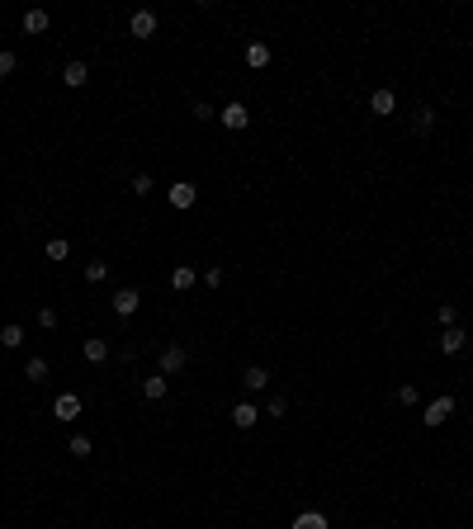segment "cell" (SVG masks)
I'll use <instances>...</instances> for the list:
<instances>
[{"label":"cell","mask_w":473,"mask_h":529,"mask_svg":"<svg viewBox=\"0 0 473 529\" xmlns=\"http://www.w3.org/2000/svg\"><path fill=\"white\" fill-rule=\"evenodd\" d=\"M218 123L227 128V133H241V128L251 123V109H246L241 99H232V104H222V109H218Z\"/></svg>","instance_id":"1"},{"label":"cell","mask_w":473,"mask_h":529,"mask_svg":"<svg viewBox=\"0 0 473 529\" xmlns=\"http://www.w3.org/2000/svg\"><path fill=\"white\" fill-rule=\"evenodd\" d=\"M455 416V397H436V402H426V430H441L445 420Z\"/></svg>","instance_id":"2"},{"label":"cell","mask_w":473,"mask_h":529,"mask_svg":"<svg viewBox=\"0 0 473 529\" xmlns=\"http://www.w3.org/2000/svg\"><path fill=\"white\" fill-rule=\"evenodd\" d=\"M185 364H189V350H185L180 341H171L166 350H161V369H157V374H166V378H171V374H180Z\"/></svg>","instance_id":"3"},{"label":"cell","mask_w":473,"mask_h":529,"mask_svg":"<svg viewBox=\"0 0 473 529\" xmlns=\"http://www.w3.org/2000/svg\"><path fill=\"white\" fill-rule=\"evenodd\" d=\"M166 199H171V208H194V203H199V185H194V180H175V185L166 189Z\"/></svg>","instance_id":"4"},{"label":"cell","mask_w":473,"mask_h":529,"mask_svg":"<svg viewBox=\"0 0 473 529\" xmlns=\"http://www.w3.org/2000/svg\"><path fill=\"white\" fill-rule=\"evenodd\" d=\"M128 33H133L138 43L157 38V15H152V10H133V19H128Z\"/></svg>","instance_id":"5"},{"label":"cell","mask_w":473,"mask_h":529,"mask_svg":"<svg viewBox=\"0 0 473 529\" xmlns=\"http://www.w3.org/2000/svg\"><path fill=\"white\" fill-rule=\"evenodd\" d=\"M109 308H114V317H124V322H128V317L142 308V293H138V288H119V293L109 298Z\"/></svg>","instance_id":"6"},{"label":"cell","mask_w":473,"mask_h":529,"mask_svg":"<svg viewBox=\"0 0 473 529\" xmlns=\"http://www.w3.org/2000/svg\"><path fill=\"white\" fill-rule=\"evenodd\" d=\"M464 350H469L464 327H445V331H441V355H464Z\"/></svg>","instance_id":"7"},{"label":"cell","mask_w":473,"mask_h":529,"mask_svg":"<svg viewBox=\"0 0 473 529\" xmlns=\"http://www.w3.org/2000/svg\"><path fill=\"white\" fill-rule=\"evenodd\" d=\"M261 416H265V411H261L256 402H236V406H232V425H236V430H251Z\"/></svg>","instance_id":"8"},{"label":"cell","mask_w":473,"mask_h":529,"mask_svg":"<svg viewBox=\"0 0 473 529\" xmlns=\"http://www.w3.org/2000/svg\"><path fill=\"white\" fill-rule=\"evenodd\" d=\"M369 109H374L378 118H388V114H397V95L388 90V85H383V90H374V95H369Z\"/></svg>","instance_id":"9"},{"label":"cell","mask_w":473,"mask_h":529,"mask_svg":"<svg viewBox=\"0 0 473 529\" xmlns=\"http://www.w3.org/2000/svg\"><path fill=\"white\" fill-rule=\"evenodd\" d=\"M85 80H90V66H85V62H66L62 66V85H66V90H80Z\"/></svg>","instance_id":"10"},{"label":"cell","mask_w":473,"mask_h":529,"mask_svg":"<svg viewBox=\"0 0 473 529\" xmlns=\"http://www.w3.org/2000/svg\"><path fill=\"white\" fill-rule=\"evenodd\" d=\"M241 388H246V392H265L270 388V369H265V364H251V369L241 374Z\"/></svg>","instance_id":"11"},{"label":"cell","mask_w":473,"mask_h":529,"mask_svg":"<svg viewBox=\"0 0 473 529\" xmlns=\"http://www.w3.org/2000/svg\"><path fill=\"white\" fill-rule=\"evenodd\" d=\"M52 416H57V420H76L80 416V397H76V392H62V397L52 402Z\"/></svg>","instance_id":"12"},{"label":"cell","mask_w":473,"mask_h":529,"mask_svg":"<svg viewBox=\"0 0 473 529\" xmlns=\"http://www.w3.org/2000/svg\"><path fill=\"white\" fill-rule=\"evenodd\" d=\"M166 392H171V378H166V374H152V378H142V397H147V402H161Z\"/></svg>","instance_id":"13"},{"label":"cell","mask_w":473,"mask_h":529,"mask_svg":"<svg viewBox=\"0 0 473 529\" xmlns=\"http://www.w3.org/2000/svg\"><path fill=\"white\" fill-rule=\"evenodd\" d=\"M194 284H199V269H194V264H175L171 269V288L185 293V288H194Z\"/></svg>","instance_id":"14"},{"label":"cell","mask_w":473,"mask_h":529,"mask_svg":"<svg viewBox=\"0 0 473 529\" xmlns=\"http://www.w3.org/2000/svg\"><path fill=\"white\" fill-rule=\"evenodd\" d=\"M431 128H436V109H431V104H417V114H412V133L426 138Z\"/></svg>","instance_id":"15"},{"label":"cell","mask_w":473,"mask_h":529,"mask_svg":"<svg viewBox=\"0 0 473 529\" xmlns=\"http://www.w3.org/2000/svg\"><path fill=\"white\" fill-rule=\"evenodd\" d=\"M289 529H331V525H327V515H322V511H299Z\"/></svg>","instance_id":"16"},{"label":"cell","mask_w":473,"mask_h":529,"mask_svg":"<svg viewBox=\"0 0 473 529\" xmlns=\"http://www.w3.org/2000/svg\"><path fill=\"white\" fill-rule=\"evenodd\" d=\"M0 345H5V350H19V345H24V327H19V322H5V327H0Z\"/></svg>","instance_id":"17"},{"label":"cell","mask_w":473,"mask_h":529,"mask_svg":"<svg viewBox=\"0 0 473 529\" xmlns=\"http://www.w3.org/2000/svg\"><path fill=\"white\" fill-rule=\"evenodd\" d=\"M104 359H109V341L90 336V341H85V364H104Z\"/></svg>","instance_id":"18"},{"label":"cell","mask_w":473,"mask_h":529,"mask_svg":"<svg viewBox=\"0 0 473 529\" xmlns=\"http://www.w3.org/2000/svg\"><path fill=\"white\" fill-rule=\"evenodd\" d=\"M24 378H29V383H43V378H47V359L43 355H29V359H24Z\"/></svg>","instance_id":"19"},{"label":"cell","mask_w":473,"mask_h":529,"mask_svg":"<svg viewBox=\"0 0 473 529\" xmlns=\"http://www.w3.org/2000/svg\"><path fill=\"white\" fill-rule=\"evenodd\" d=\"M152 189H157V180H152V175H147V171H138V175H133V180H128V194H138V199H147Z\"/></svg>","instance_id":"20"},{"label":"cell","mask_w":473,"mask_h":529,"mask_svg":"<svg viewBox=\"0 0 473 529\" xmlns=\"http://www.w3.org/2000/svg\"><path fill=\"white\" fill-rule=\"evenodd\" d=\"M246 66H256V71L270 66V47L265 43H251V47H246Z\"/></svg>","instance_id":"21"},{"label":"cell","mask_w":473,"mask_h":529,"mask_svg":"<svg viewBox=\"0 0 473 529\" xmlns=\"http://www.w3.org/2000/svg\"><path fill=\"white\" fill-rule=\"evenodd\" d=\"M66 255H71V241H66V236H52V241H47V260L57 264V260H66Z\"/></svg>","instance_id":"22"},{"label":"cell","mask_w":473,"mask_h":529,"mask_svg":"<svg viewBox=\"0 0 473 529\" xmlns=\"http://www.w3.org/2000/svg\"><path fill=\"white\" fill-rule=\"evenodd\" d=\"M24 33H47V10H29L24 15Z\"/></svg>","instance_id":"23"},{"label":"cell","mask_w":473,"mask_h":529,"mask_svg":"<svg viewBox=\"0 0 473 529\" xmlns=\"http://www.w3.org/2000/svg\"><path fill=\"white\" fill-rule=\"evenodd\" d=\"M421 402V388H417V383H402V388H397V406H417Z\"/></svg>","instance_id":"24"},{"label":"cell","mask_w":473,"mask_h":529,"mask_svg":"<svg viewBox=\"0 0 473 529\" xmlns=\"http://www.w3.org/2000/svg\"><path fill=\"white\" fill-rule=\"evenodd\" d=\"M66 449L76 454V458H90V454H95V444H90V435H71V444H66Z\"/></svg>","instance_id":"25"},{"label":"cell","mask_w":473,"mask_h":529,"mask_svg":"<svg viewBox=\"0 0 473 529\" xmlns=\"http://www.w3.org/2000/svg\"><path fill=\"white\" fill-rule=\"evenodd\" d=\"M436 317H441V327H459V308H455V303H441Z\"/></svg>","instance_id":"26"},{"label":"cell","mask_w":473,"mask_h":529,"mask_svg":"<svg viewBox=\"0 0 473 529\" xmlns=\"http://www.w3.org/2000/svg\"><path fill=\"white\" fill-rule=\"evenodd\" d=\"M104 274H109V264H104V260H90V264H85V284H100Z\"/></svg>","instance_id":"27"},{"label":"cell","mask_w":473,"mask_h":529,"mask_svg":"<svg viewBox=\"0 0 473 529\" xmlns=\"http://www.w3.org/2000/svg\"><path fill=\"white\" fill-rule=\"evenodd\" d=\"M194 118H199V123H213V118H218V109H213L208 99H199V104H194Z\"/></svg>","instance_id":"28"},{"label":"cell","mask_w":473,"mask_h":529,"mask_svg":"<svg viewBox=\"0 0 473 529\" xmlns=\"http://www.w3.org/2000/svg\"><path fill=\"white\" fill-rule=\"evenodd\" d=\"M19 71V57L15 52H0V76H15Z\"/></svg>","instance_id":"29"},{"label":"cell","mask_w":473,"mask_h":529,"mask_svg":"<svg viewBox=\"0 0 473 529\" xmlns=\"http://www.w3.org/2000/svg\"><path fill=\"white\" fill-rule=\"evenodd\" d=\"M38 327H43V331H57V312H52V308H38Z\"/></svg>","instance_id":"30"},{"label":"cell","mask_w":473,"mask_h":529,"mask_svg":"<svg viewBox=\"0 0 473 529\" xmlns=\"http://www.w3.org/2000/svg\"><path fill=\"white\" fill-rule=\"evenodd\" d=\"M284 411H289V402H284V397H270V402H265V416H275V420H280Z\"/></svg>","instance_id":"31"},{"label":"cell","mask_w":473,"mask_h":529,"mask_svg":"<svg viewBox=\"0 0 473 529\" xmlns=\"http://www.w3.org/2000/svg\"><path fill=\"white\" fill-rule=\"evenodd\" d=\"M204 284H208V288H218V284H222V269H218V264H213V269H204Z\"/></svg>","instance_id":"32"}]
</instances>
